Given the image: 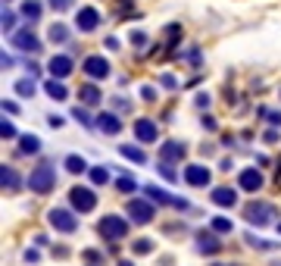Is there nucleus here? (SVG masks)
<instances>
[{
	"label": "nucleus",
	"instance_id": "obj_1",
	"mask_svg": "<svg viewBox=\"0 0 281 266\" xmlns=\"http://www.w3.org/2000/svg\"><path fill=\"white\" fill-rule=\"evenodd\" d=\"M28 188H31L34 194H50V191L56 188V172H53V163H50V160H41V163L31 169Z\"/></svg>",
	"mask_w": 281,
	"mask_h": 266
},
{
	"label": "nucleus",
	"instance_id": "obj_2",
	"mask_svg": "<svg viewBox=\"0 0 281 266\" xmlns=\"http://www.w3.org/2000/svg\"><path fill=\"white\" fill-rule=\"evenodd\" d=\"M125 210H128V219H132L135 226H147V223H153V216H156V207L150 201H140V198H132Z\"/></svg>",
	"mask_w": 281,
	"mask_h": 266
},
{
	"label": "nucleus",
	"instance_id": "obj_3",
	"mask_svg": "<svg viewBox=\"0 0 281 266\" xmlns=\"http://www.w3.org/2000/svg\"><path fill=\"white\" fill-rule=\"evenodd\" d=\"M47 219H50V226L56 229V232H63V235H72L75 229H78V219L72 210H66V207H53L50 213H47Z\"/></svg>",
	"mask_w": 281,
	"mask_h": 266
},
{
	"label": "nucleus",
	"instance_id": "obj_4",
	"mask_svg": "<svg viewBox=\"0 0 281 266\" xmlns=\"http://www.w3.org/2000/svg\"><path fill=\"white\" fill-rule=\"evenodd\" d=\"M97 232H100L103 238H110V241H119V238H125V235H128V223H125L122 216L110 213V216H103V219H100Z\"/></svg>",
	"mask_w": 281,
	"mask_h": 266
},
{
	"label": "nucleus",
	"instance_id": "obj_5",
	"mask_svg": "<svg viewBox=\"0 0 281 266\" xmlns=\"http://www.w3.org/2000/svg\"><path fill=\"white\" fill-rule=\"evenodd\" d=\"M69 204H72V210H78V213H91L94 207H97V194H94L91 188L75 185V188L69 191Z\"/></svg>",
	"mask_w": 281,
	"mask_h": 266
},
{
	"label": "nucleus",
	"instance_id": "obj_6",
	"mask_svg": "<svg viewBox=\"0 0 281 266\" xmlns=\"http://www.w3.org/2000/svg\"><path fill=\"white\" fill-rule=\"evenodd\" d=\"M244 216H247V223H253V226H269L275 219V207L272 204H247L244 207Z\"/></svg>",
	"mask_w": 281,
	"mask_h": 266
},
{
	"label": "nucleus",
	"instance_id": "obj_7",
	"mask_svg": "<svg viewBox=\"0 0 281 266\" xmlns=\"http://www.w3.org/2000/svg\"><path fill=\"white\" fill-rule=\"evenodd\" d=\"M147 198H150V201H156V204H169V207H175V210H187V207H191L184 198H172L169 191L156 188V185H147Z\"/></svg>",
	"mask_w": 281,
	"mask_h": 266
},
{
	"label": "nucleus",
	"instance_id": "obj_8",
	"mask_svg": "<svg viewBox=\"0 0 281 266\" xmlns=\"http://www.w3.org/2000/svg\"><path fill=\"white\" fill-rule=\"evenodd\" d=\"M81 69H85V75H91V78H107L110 75V60L107 56H88V60L81 63Z\"/></svg>",
	"mask_w": 281,
	"mask_h": 266
},
{
	"label": "nucleus",
	"instance_id": "obj_9",
	"mask_svg": "<svg viewBox=\"0 0 281 266\" xmlns=\"http://www.w3.org/2000/svg\"><path fill=\"white\" fill-rule=\"evenodd\" d=\"M75 25H78V31H94L100 25V13L94 6H81L75 13Z\"/></svg>",
	"mask_w": 281,
	"mask_h": 266
},
{
	"label": "nucleus",
	"instance_id": "obj_10",
	"mask_svg": "<svg viewBox=\"0 0 281 266\" xmlns=\"http://www.w3.org/2000/svg\"><path fill=\"white\" fill-rule=\"evenodd\" d=\"M209 179H213V172H209L206 166H200V163H191V166L184 169V182L194 185V188H203V185H209Z\"/></svg>",
	"mask_w": 281,
	"mask_h": 266
},
{
	"label": "nucleus",
	"instance_id": "obj_11",
	"mask_svg": "<svg viewBox=\"0 0 281 266\" xmlns=\"http://www.w3.org/2000/svg\"><path fill=\"white\" fill-rule=\"evenodd\" d=\"M238 185H241L244 191H260V188H263V172L253 169V166H250V169H241Z\"/></svg>",
	"mask_w": 281,
	"mask_h": 266
},
{
	"label": "nucleus",
	"instance_id": "obj_12",
	"mask_svg": "<svg viewBox=\"0 0 281 266\" xmlns=\"http://www.w3.org/2000/svg\"><path fill=\"white\" fill-rule=\"evenodd\" d=\"M156 135H159V129H156L153 119H138L135 122V138H138V141L150 144V141H156Z\"/></svg>",
	"mask_w": 281,
	"mask_h": 266
},
{
	"label": "nucleus",
	"instance_id": "obj_13",
	"mask_svg": "<svg viewBox=\"0 0 281 266\" xmlns=\"http://www.w3.org/2000/svg\"><path fill=\"white\" fill-rule=\"evenodd\" d=\"M209 201H213L216 207H234V204H238V191L228 188V185H219V188H213Z\"/></svg>",
	"mask_w": 281,
	"mask_h": 266
},
{
	"label": "nucleus",
	"instance_id": "obj_14",
	"mask_svg": "<svg viewBox=\"0 0 281 266\" xmlns=\"http://www.w3.org/2000/svg\"><path fill=\"white\" fill-rule=\"evenodd\" d=\"M13 47H19V50H38L41 41H38V34H34V31L22 28V31H13Z\"/></svg>",
	"mask_w": 281,
	"mask_h": 266
},
{
	"label": "nucleus",
	"instance_id": "obj_15",
	"mask_svg": "<svg viewBox=\"0 0 281 266\" xmlns=\"http://www.w3.org/2000/svg\"><path fill=\"white\" fill-rule=\"evenodd\" d=\"M47 69H50V75L53 78H63L72 72V60H69V56H63V53H56V56H50V63H47Z\"/></svg>",
	"mask_w": 281,
	"mask_h": 266
},
{
	"label": "nucleus",
	"instance_id": "obj_16",
	"mask_svg": "<svg viewBox=\"0 0 281 266\" xmlns=\"http://www.w3.org/2000/svg\"><path fill=\"white\" fill-rule=\"evenodd\" d=\"M181 157H184V144L181 141H162V147H159L162 163H178Z\"/></svg>",
	"mask_w": 281,
	"mask_h": 266
},
{
	"label": "nucleus",
	"instance_id": "obj_17",
	"mask_svg": "<svg viewBox=\"0 0 281 266\" xmlns=\"http://www.w3.org/2000/svg\"><path fill=\"white\" fill-rule=\"evenodd\" d=\"M97 129L103 132V135H119V116H116V113H100L97 116Z\"/></svg>",
	"mask_w": 281,
	"mask_h": 266
},
{
	"label": "nucleus",
	"instance_id": "obj_18",
	"mask_svg": "<svg viewBox=\"0 0 281 266\" xmlns=\"http://www.w3.org/2000/svg\"><path fill=\"white\" fill-rule=\"evenodd\" d=\"M197 251H200V254H219L222 245H219V238H216V235H209V232H197Z\"/></svg>",
	"mask_w": 281,
	"mask_h": 266
},
{
	"label": "nucleus",
	"instance_id": "obj_19",
	"mask_svg": "<svg viewBox=\"0 0 281 266\" xmlns=\"http://www.w3.org/2000/svg\"><path fill=\"white\" fill-rule=\"evenodd\" d=\"M78 97H81V103H88V107H97V103H100V88L97 85H81Z\"/></svg>",
	"mask_w": 281,
	"mask_h": 266
},
{
	"label": "nucleus",
	"instance_id": "obj_20",
	"mask_svg": "<svg viewBox=\"0 0 281 266\" xmlns=\"http://www.w3.org/2000/svg\"><path fill=\"white\" fill-rule=\"evenodd\" d=\"M66 172H72V176H81V172H91V169H88V163H85V157L69 154V157H66Z\"/></svg>",
	"mask_w": 281,
	"mask_h": 266
},
{
	"label": "nucleus",
	"instance_id": "obj_21",
	"mask_svg": "<svg viewBox=\"0 0 281 266\" xmlns=\"http://www.w3.org/2000/svg\"><path fill=\"white\" fill-rule=\"evenodd\" d=\"M119 154L125 157V160H132V163H147V154L140 147H132V144H122L119 147Z\"/></svg>",
	"mask_w": 281,
	"mask_h": 266
},
{
	"label": "nucleus",
	"instance_id": "obj_22",
	"mask_svg": "<svg viewBox=\"0 0 281 266\" xmlns=\"http://www.w3.org/2000/svg\"><path fill=\"white\" fill-rule=\"evenodd\" d=\"M244 241H247V245L250 248H256V251H275L278 245H275V241H266V238H256L253 232H247V235H244Z\"/></svg>",
	"mask_w": 281,
	"mask_h": 266
},
{
	"label": "nucleus",
	"instance_id": "obj_23",
	"mask_svg": "<svg viewBox=\"0 0 281 266\" xmlns=\"http://www.w3.org/2000/svg\"><path fill=\"white\" fill-rule=\"evenodd\" d=\"M19 150H22V154H38V150H41V141H38L34 135H22V138H19Z\"/></svg>",
	"mask_w": 281,
	"mask_h": 266
},
{
	"label": "nucleus",
	"instance_id": "obj_24",
	"mask_svg": "<svg viewBox=\"0 0 281 266\" xmlns=\"http://www.w3.org/2000/svg\"><path fill=\"white\" fill-rule=\"evenodd\" d=\"M0 182H3V188H9V191L19 188V176H16V169H13V166H3V169H0Z\"/></svg>",
	"mask_w": 281,
	"mask_h": 266
},
{
	"label": "nucleus",
	"instance_id": "obj_25",
	"mask_svg": "<svg viewBox=\"0 0 281 266\" xmlns=\"http://www.w3.org/2000/svg\"><path fill=\"white\" fill-rule=\"evenodd\" d=\"M44 88H47V94H50L53 100H66V94H69V91H66V85L60 82V78H53V82H47Z\"/></svg>",
	"mask_w": 281,
	"mask_h": 266
},
{
	"label": "nucleus",
	"instance_id": "obj_26",
	"mask_svg": "<svg viewBox=\"0 0 281 266\" xmlns=\"http://www.w3.org/2000/svg\"><path fill=\"white\" fill-rule=\"evenodd\" d=\"M22 16L31 19V22H38L41 19V3H38V0H25V3H22Z\"/></svg>",
	"mask_w": 281,
	"mask_h": 266
},
{
	"label": "nucleus",
	"instance_id": "obj_27",
	"mask_svg": "<svg viewBox=\"0 0 281 266\" xmlns=\"http://www.w3.org/2000/svg\"><path fill=\"white\" fill-rule=\"evenodd\" d=\"M88 176H91L94 185H107V182H110V169H107V166H94Z\"/></svg>",
	"mask_w": 281,
	"mask_h": 266
},
{
	"label": "nucleus",
	"instance_id": "obj_28",
	"mask_svg": "<svg viewBox=\"0 0 281 266\" xmlns=\"http://www.w3.org/2000/svg\"><path fill=\"white\" fill-rule=\"evenodd\" d=\"M209 229H213V232H219V235H225V232H231V219H225V216H216L213 223H209Z\"/></svg>",
	"mask_w": 281,
	"mask_h": 266
},
{
	"label": "nucleus",
	"instance_id": "obj_29",
	"mask_svg": "<svg viewBox=\"0 0 281 266\" xmlns=\"http://www.w3.org/2000/svg\"><path fill=\"white\" fill-rule=\"evenodd\" d=\"M50 41L53 44H66L69 41V28L66 25H50Z\"/></svg>",
	"mask_w": 281,
	"mask_h": 266
},
{
	"label": "nucleus",
	"instance_id": "obj_30",
	"mask_svg": "<svg viewBox=\"0 0 281 266\" xmlns=\"http://www.w3.org/2000/svg\"><path fill=\"white\" fill-rule=\"evenodd\" d=\"M116 188H119V191H125V194H132V191L138 188V179H135V176H122L119 182H116Z\"/></svg>",
	"mask_w": 281,
	"mask_h": 266
},
{
	"label": "nucleus",
	"instance_id": "obj_31",
	"mask_svg": "<svg viewBox=\"0 0 281 266\" xmlns=\"http://www.w3.org/2000/svg\"><path fill=\"white\" fill-rule=\"evenodd\" d=\"M16 94H19V97H34V82H28V78L16 82Z\"/></svg>",
	"mask_w": 281,
	"mask_h": 266
},
{
	"label": "nucleus",
	"instance_id": "obj_32",
	"mask_svg": "<svg viewBox=\"0 0 281 266\" xmlns=\"http://www.w3.org/2000/svg\"><path fill=\"white\" fill-rule=\"evenodd\" d=\"M150 251H153V241H150V238L135 241V254H150Z\"/></svg>",
	"mask_w": 281,
	"mask_h": 266
},
{
	"label": "nucleus",
	"instance_id": "obj_33",
	"mask_svg": "<svg viewBox=\"0 0 281 266\" xmlns=\"http://www.w3.org/2000/svg\"><path fill=\"white\" fill-rule=\"evenodd\" d=\"M69 6H75V0H50V9H56V13H66Z\"/></svg>",
	"mask_w": 281,
	"mask_h": 266
},
{
	"label": "nucleus",
	"instance_id": "obj_34",
	"mask_svg": "<svg viewBox=\"0 0 281 266\" xmlns=\"http://www.w3.org/2000/svg\"><path fill=\"white\" fill-rule=\"evenodd\" d=\"M260 116H266L272 125H281V110H260Z\"/></svg>",
	"mask_w": 281,
	"mask_h": 266
},
{
	"label": "nucleus",
	"instance_id": "obj_35",
	"mask_svg": "<svg viewBox=\"0 0 281 266\" xmlns=\"http://www.w3.org/2000/svg\"><path fill=\"white\" fill-rule=\"evenodd\" d=\"M0 135H3V138H16L19 132H16V125H13V122H6V119H3V122H0Z\"/></svg>",
	"mask_w": 281,
	"mask_h": 266
},
{
	"label": "nucleus",
	"instance_id": "obj_36",
	"mask_svg": "<svg viewBox=\"0 0 281 266\" xmlns=\"http://www.w3.org/2000/svg\"><path fill=\"white\" fill-rule=\"evenodd\" d=\"M0 22H3V31H13V25H16V16L3 9V19H0Z\"/></svg>",
	"mask_w": 281,
	"mask_h": 266
},
{
	"label": "nucleus",
	"instance_id": "obj_37",
	"mask_svg": "<svg viewBox=\"0 0 281 266\" xmlns=\"http://www.w3.org/2000/svg\"><path fill=\"white\" fill-rule=\"evenodd\" d=\"M72 116H75L78 122H85V125H94V122H91V116H88V113L81 110V107H75V110H72Z\"/></svg>",
	"mask_w": 281,
	"mask_h": 266
},
{
	"label": "nucleus",
	"instance_id": "obj_38",
	"mask_svg": "<svg viewBox=\"0 0 281 266\" xmlns=\"http://www.w3.org/2000/svg\"><path fill=\"white\" fill-rule=\"evenodd\" d=\"M132 44H138V47H144V44H147V34H144V31H135V34H132Z\"/></svg>",
	"mask_w": 281,
	"mask_h": 266
},
{
	"label": "nucleus",
	"instance_id": "obj_39",
	"mask_svg": "<svg viewBox=\"0 0 281 266\" xmlns=\"http://www.w3.org/2000/svg\"><path fill=\"white\" fill-rule=\"evenodd\" d=\"M140 97H144V100H153V97H156V88H150V85L140 88Z\"/></svg>",
	"mask_w": 281,
	"mask_h": 266
},
{
	"label": "nucleus",
	"instance_id": "obj_40",
	"mask_svg": "<svg viewBox=\"0 0 281 266\" xmlns=\"http://www.w3.org/2000/svg\"><path fill=\"white\" fill-rule=\"evenodd\" d=\"M197 107L206 110V107H209V94H203V91H200V94H197Z\"/></svg>",
	"mask_w": 281,
	"mask_h": 266
},
{
	"label": "nucleus",
	"instance_id": "obj_41",
	"mask_svg": "<svg viewBox=\"0 0 281 266\" xmlns=\"http://www.w3.org/2000/svg\"><path fill=\"white\" fill-rule=\"evenodd\" d=\"M3 110L6 113H19V103L16 100H3Z\"/></svg>",
	"mask_w": 281,
	"mask_h": 266
},
{
	"label": "nucleus",
	"instance_id": "obj_42",
	"mask_svg": "<svg viewBox=\"0 0 281 266\" xmlns=\"http://www.w3.org/2000/svg\"><path fill=\"white\" fill-rule=\"evenodd\" d=\"M159 82H162V88H169V91L175 88V78H172V75H162V78H159Z\"/></svg>",
	"mask_w": 281,
	"mask_h": 266
},
{
	"label": "nucleus",
	"instance_id": "obj_43",
	"mask_svg": "<svg viewBox=\"0 0 281 266\" xmlns=\"http://www.w3.org/2000/svg\"><path fill=\"white\" fill-rule=\"evenodd\" d=\"M85 260H91V263H97V260H100V254H97V251H85Z\"/></svg>",
	"mask_w": 281,
	"mask_h": 266
},
{
	"label": "nucleus",
	"instance_id": "obj_44",
	"mask_svg": "<svg viewBox=\"0 0 281 266\" xmlns=\"http://www.w3.org/2000/svg\"><path fill=\"white\" fill-rule=\"evenodd\" d=\"M266 141H269V144H275V141H278V132L269 129V132H266Z\"/></svg>",
	"mask_w": 281,
	"mask_h": 266
},
{
	"label": "nucleus",
	"instance_id": "obj_45",
	"mask_svg": "<svg viewBox=\"0 0 281 266\" xmlns=\"http://www.w3.org/2000/svg\"><path fill=\"white\" fill-rule=\"evenodd\" d=\"M119 266H135V263H128V260H122V263H119Z\"/></svg>",
	"mask_w": 281,
	"mask_h": 266
},
{
	"label": "nucleus",
	"instance_id": "obj_46",
	"mask_svg": "<svg viewBox=\"0 0 281 266\" xmlns=\"http://www.w3.org/2000/svg\"><path fill=\"white\" fill-rule=\"evenodd\" d=\"M278 232H281V223H278Z\"/></svg>",
	"mask_w": 281,
	"mask_h": 266
},
{
	"label": "nucleus",
	"instance_id": "obj_47",
	"mask_svg": "<svg viewBox=\"0 0 281 266\" xmlns=\"http://www.w3.org/2000/svg\"><path fill=\"white\" fill-rule=\"evenodd\" d=\"M272 266H281V263H272Z\"/></svg>",
	"mask_w": 281,
	"mask_h": 266
},
{
	"label": "nucleus",
	"instance_id": "obj_48",
	"mask_svg": "<svg viewBox=\"0 0 281 266\" xmlns=\"http://www.w3.org/2000/svg\"><path fill=\"white\" fill-rule=\"evenodd\" d=\"M3 3H6V0H3Z\"/></svg>",
	"mask_w": 281,
	"mask_h": 266
}]
</instances>
